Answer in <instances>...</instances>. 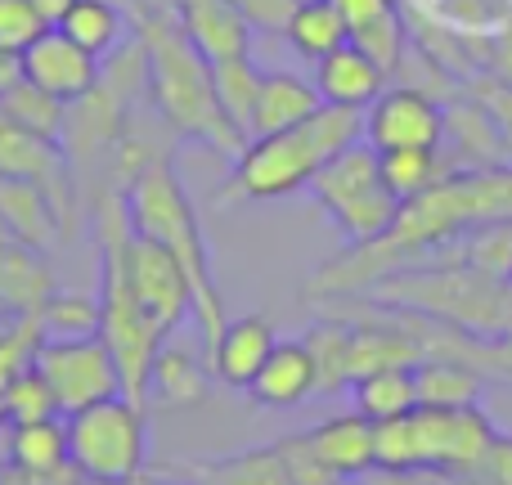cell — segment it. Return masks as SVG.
I'll return each instance as SVG.
<instances>
[{"label":"cell","mask_w":512,"mask_h":485,"mask_svg":"<svg viewBox=\"0 0 512 485\" xmlns=\"http://www.w3.org/2000/svg\"><path fill=\"white\" fill-rule=\"evenodd\" d=\"M306 189L346 243L382 239L400 212V198L382 176V153L369 140H355L351 149L333 153Z\"/></svg>","instance_id":"obj_5"},{"label":"cell","mask_w":512,"mask_h":485,"mask_svg":"<svg viewBox=\"0 0 512 485\" xmlns=\"http://www.w3.org/2000/svg\"><path fill=\"white\" fill-rule=\"evenodd\" d=\"M23 68H27V81H36L41 90L59 95L63 104L86 99L90 90L104 81V59L90 54L86 45H77L68 32H59V27H45V32L27 45Z\"/></svg>","instance_id":"obj_11"},{"label":"cell","mask_w":512,"mask_h":485,"mask_svg":"<svg viewBox=\"0 0 512 485\" xmlns=\"http://www.w3.org/2000/svg\"><path fill=\"white\" fill-rule=\"evenodd\" d=\"M189 485H198V481H189Z\"/></svg>","instance_id":"obj_47"},{"label":"cell","mask_w":512,"mask_h":485,"mask_svg":"<svg viewBox=\"0 0 512 485\" xmlns=\"http://www.w3.org/2000/svg\"><path fill=\"white\" fill-rule=\"evenodd\" d=\"M310 346V360H315V396H337L342 387H351L355 373H351V319L342 315H324L310 324L306 333Z\"/></svg>","instance_id":"obj_25"},{"label":"cell","mask_w":512,"mask_h":485,"mask_svg":"<svg viewBox=\"0 0 512 485\" xmlns=\"http://www.w3.org/2000/svg\"><path fill=\"white\" fill-rule=\"evenodd\" d=\"M391 86L387 68H382L373 54H364L355 41L337 45L333 54L315 59V90L324 104H337V108H369L382 90Z\"/></svg>","instance_id":"obj_14"},{"label":"cell","mask_w":512,"mask_h":485,"mask_svg":"<svg viewBox=\"0 0 512 485\" xmlns=\"http://www.w3.org/2000/svg\"><path fill=\"white\" fill-rule=\"evenodd\" d=\"M45 32L32 0H0V50H27Z\"/></svg>","instance_id":"obj_38"},{"label":"cell","mask_w":512,"mask_h":485,"mask_svg":"<svg viewBox=\"0 0 512 485\" xmlns=\"http://www.w3.org/2000/svg\"><path fill=\"white\" fill-rule=\"evenodd\" d=\"M0 319H5V306H0Z\"/></svg>","instance_id":"obj_46"},{"label":"cell","mask_w":512,"mask_h":485,"mask_svg":"<svg viewBox=\"0 0 512 485\" xmlns=\"http://www.w3.org/2000/svg\"><path fill=\"white\" fill-rule=\"evenodd\" d=\"M5 459L9 468L50 477V472L72 468L68 459V423L63 418H41V423H5Z\"/></svg>","instance_id":"obj_20"},{"label":"cell","mask_w":512,"mask_h":485,"mask_svg":"<svg viewBox=\"0 0 512 485\" xmlns=\"http://www.w3.org/2000/svg\"><path fill=\"white\" fill-rule=\"evenodd\" d=\"M274 342H279L274 324H270L265 315H256V310L225 319L221 337L207 346V351H212V373H216V382H225V387H234V391H248L252 378L261 373V364L270 360Z\"/></svg>","instance_id":"obj_13"},{"label":"cell","mask_w":512,"mask_h":485,"mask_svg":"<svg viewBox=\"0 0 512 485\" xmlns=\"http://www.w3.org/2000/svg\"><path fill=\"white\" fill-rule=\"evenodd\" d=\"M472 90H477V104L490 113V122L499 126V135H504V149H508V158H512V81H499V77H490V72H477L472 77Z\"/></svg>","instance_id":"obj_39"},{"label":"cell","mask_w":512,"mask_h":485,"mask_svg":"<svg viewBox=\"0 0 512 485\" xmlns=\"http://www.w3.org/2000/svg\"><path fill=\"white\" fill-rule=\"evenodd\" d=\"M126 279H131L140 306L149 310V319L162 333H176L185 324V315H194V283H189L185 265L167 252L162 243L144 239V234H126Z\"/></svg>","instance_id":"obj_9"},{"label":"cell","mask_w":512,"mask_h":485,"mask_svg":"<svg viewBox=\"0 0 512 485\" xmlns=\"http://www.w3.org/2000/svg\"><path fill=\"white\" fill-rule=\"evenodd\" d=\"M32 9L41 14V23H45V27H59V23H63V14L72 9V0H32Z\"/></svg>","instance_id":"obj_44"},{"label":"cell","mask_w":512,"mask_h":485,"mask_svg":"<svg viewBox=\"0 0 512 485\" xmlns=\"http://www.w3.org/2000/svg\"><path fill=\"white\" fill-rule=\"evenodd\" d=\"M32 369L50 382L54 400L63 414L95 405L108 396H126L122 369H117L113 346L104 342V333L95 337H41L32 355Z\"/></svg>","instance_id":"obj_7"},{"label":"cell","mask_w":512,"mask_h":485,"mask_svg":"<svg viewBox=\"0 0 512 485\" xmlns=\"http://www.w3.org/2000/svg\"><path fill=\"white\" fill-rule=\"evenodd\" d=\"M59 400H54L50 382L27 364L0 396V423H41V418H59Z\"/></svg>","instance_id":"obj_34"},{"label":"cell","mask_w":512,"mask_h":485,"mask_svg":"<svg viewBox=\"0 0 512 485\" xmlns=\"http://www.w3.org/2000/svg\"><path fill=\"white\" fill-rule=\"evenodd\" d=\"M355 140H364V113L360 108H337L319 104V113H310L306 122L288 126V131L252 135L239 149V158L230 162V180L216 189V203H274L288 198L297 189H306L315 180V171L324 167L333 153L351 149Z\"/></svg>","instance_id":"obj_2"},{"label":"cell","mask_w":512,"mask_h":485,"mask_svg":"<svg viewBox=\"0 0 512 485\" xmlns=\"http://www.w3.org/2000/svg\"><path fill=\"white\" fill-rule=\"evenodd\" d=\"M131 27H135V18L126 14L122 5H113V0H72L59 32H68L72 41L86 45L99 59H113V54L131 41Z\"/></svg>","instance_id":"obj_24"},{"label":"cell","mask_w":512,"mask_h":485,"mask_svg":"<svg viewBox=\"0 0 512 485\" xmlns=\"http://www.w3.org/2000/svg\"><path fill=\"white\" fill-rule=\"evenodd\" d=\"M0 221H5L9 239L32 243L41 252L59 247L63 239V203L36 180L0 176Z\"/></svg>","instance_id":"obj_16"},{"label":"cell","mask_w":512,"mask_h":485,"mask_svg":"<svg viewBox=\"0 0 512 485\" xmlns=\"http://www.w3.org/2000/svg\"><path fill=\"white\" fill-rule=\"evenodd\" d=\"M360 301L418 310V315L441 319L468 337L512 333V283L490 279L472 265H409V270H396L373 288H364Z\"/></svg>","instance_id":"obj_4"},{"label":"cell","mask_w":512,"mask_h":485,"mask_svg":"<svg viewBox=\"0 0 512 485\" xmlns=\"http://www.w3.org/2000/svg\"><path fill=\"white\" fill-rule=\"evenodd\" d=\"M171 14L185 27V36L212 63L252 54V23L239 14L234 0H171Z\"/></svg>","instance_id":"obj_15"},{"label":"cell","mask_w":512,"mask_h":485,"mask_svg":"<svg viewBox=\"0 0 512 485\" xmlns=\"http://www.w3.org/2000/svg\"><path fill=\"white\" fill-rule=\"evenodd\" d=\"M333 5H337V14L346 18V27H351V32H360V27H369V23H378V18L396 14L400 0H333Z\"/></svg>","instance_id":"obj_42"},{"label":"cell","mask_w":512,"mask_h":485,"mask_svg":"<svg viewBox=\"0 0 512 485\" xmlns=\"http://www.w3.org/2000/svg\"><path fill=\"white\" fill-rule=\"evenodd\" d=\"M342 485H364V477H355V481H342Z\"/></svg>","instance_id":"obj_45"},{"label":"cell","mask_w":512,"mask_h":485,"mask_svg":"<svg viewBox=\"0 0 512 485\" xmlns=\"http://www.w3.org/2000/svg\"><path fill=\"white\" fill-rule=\"evenodd\" d=\"M274 450H279L292 485H342V477L319 459V450L310 445L306 432H292V436H283V441H274Z\"/></svg>","instance_id":"obj_36"},{"label":"cell","mask_w":512,"mask_h":485,"mask_svg":"<svg viewBox=\"0 0 512 485\" xmlns=\"http://www.w3.org/2000/svg\"><path fill=\"white\" fill-rule=\"evenodd\" d=\"M450 485H512V436L499 432L490 454L472 468H459V472H445Z\"/></svg>","instance_id":"obj_37"},{"label":"cell","mask_w":512,"mask_h":485,"mask_svg":"<svg viewBox=\"0 0 512 485\" xmlns=\"http://www.w3.org/2000/svg\"><path fill=\"white\" fill-rule=\"evenodd\" d=\"M310 445L319 450V459L337 472L342 481H355L364 472H373V418H364L360 409L342 418L310 427Z\"/></svg>","instance_id":"obj_19"},{"label":"cell","mask_w":512,"mask_h":485,"mask_svg":"<svg viewBox=\"0 0 512 485\" xmlns=\"http://www.w3.org/2000/svg\"><path fill=\"white\" fill-rule=\"evenodd\" d=\"M185 477H194L198 485H292L288 468H283V459H279L274 445L239 450V454H225V459L189 463Z\"/></svg>","instance_id":"obj_26"},{"label":"cell","mask_w":512,"mask_h":485,"mask_svg":"<svg viewBox=\"0 0 512 485\" xmlns=\"http://www.w3.org/2000/svg\"><path fill=\"white\" fill-rule=\"evenodd\" d=\"M126 216H131L135 234L162 243L185 265L189 283H194V319L203 328L207 346H212L230 315H225L221 292H216V279H212V252H207V239H203V221H198L194 203H189L167 153L149 158L126 180Z\"/></svg>","instance_id":"obj_3"},{"label":"cell","mask_w":512,"mask_h":485,"mask_svg":"<svg viewBox=\"0 0 512 485\" xmlns=\"http://www.w3.org/2000/svg\"><path fill=\"white\" fill-rule=\"evenodd\" d=\"M68 108L72 104H63L59 95L41 90L36 81H18V86L0 99V113H5L9 122L27 126V131H36V135H50V140H63V131H68Z\"/></svg>","instance_id":"obj_32"},{"label":"cell","mask_w":512,"mask_h":485,"mask_svg":"<svg viewBox=\"0 0 512 485\" xmlns=\"http://www.w3.org/2000/svg\"><path fill=\"white\" fill-rule=\"evenodd\" d=\"M418 382V405L432 409H468L481 405V387L486 373L472 369L468 360H450V355H427L423 364H414Z\"/></svg>","instance_id":"obj_23"},{"label":"cell","mask_w":512,"mask_h":485,"mask_svg":"<svg viewBox=\"0 0 512 485\" xmlns=\"http://www.w3.org/2000/svg\"><path fill=\"white\" fill-rule=\"evenodd\" d=\"M18 81H27L23 50H0V99H5L9 90L18 86Z\"/></svg>","instance_id":"obj_43"},{"label":"cell","mask_w":512,"mask_h":485,"mask_svg":"<svg viewBox=\"0 0 512 485\" xmlns=\"http://www.w3.org/2000/svg\"><path fill=\"white\" fill-rule=\"evenodd\" d=\"M0 176L36 180V185H45L54 198H63V189L72 185V158H68V149H63V140L36 135L0 113Z\"/></svg>","instance_id":"obj_12"},{"label":"cell","mask_w":512,"mask_h":485,"mask_svg":"<svg viewBox=\"0 0 512 485\" xmlns=\"http://www.w3.org/2000/svg\"><path fill=\"white\" fill-rule=\"evenodd\" d=\"M499 427L486 418L481 405L468 409H432L418 405L409 414V445H414V468L459 472L490 454Z\"/></svg>","instance_id":"obj_8"},{"label":"cell","mask_w":512,"mask_h":485,"mask_svg":"<svg viewBox=\"0 0 512 485\" xmlns=\"http://www.w3.org/2000/svg\"><path fill=\"white\" fill-rule=\"evenodd\" d=\"M364 140L378 153L441 149L445 144V104L423 86H387L364 108Z\"/></svg>","instance_id":"obj_10"},{"label":"cell","mask_w":512,"mask_h":485,"mask_svg":"<svg viewBox=\"0 0 512 485\" xmlns=\"http://www.w3.org/2000/svg\"><path fill=\"white\" fill-rule=\"evenodd\" d=\"M450 158L445 149H387L382 153V176H387L391 194L405 203V198L427 194L432 185H441L450 176Z\"/></svg>","instance_id":"obj_31"},{"label":"cell","mask_w":512,"mask_h":485,"mask_svg":"<svg viewBox=\"0 0 512 485\" xmlns=\"http://www.w3.org/2000/svg\"><path fill=\"white\" fill-rule=\"evenodd\" d=\"M54 292V274L45 252L32 243L0 239V306L5 315H36Z\"/></svg>","instance_id":"obj_18"},{"label":"cell","mask_w":512,"mask_h":485,"mask_svg":"<svg viewBox=\"0 0 512 485\" xmlns=\"http://www.w3.org/2000/svg\"><path fill=\"white\" fill-rule=\"evenodd\" d=\"M239 14L252 23V32H283L297 9V0H234Z\"/></svg>","instance_id":"obj_40"},{"label":"cell","mask_w":512,"mask_h":485,"mask_svg":"<svg viewBox=\"0 0 512 485\" xmlns=\"http://www.w3.org/2000/svg\"><path fill=\"white\" fill-rule=\"evenodd\" d=\"M36 328H41V337H95L104 328V306L86 292L54 288L50 301L36 310Z\"/></svg>","instance_id":"obj_33"},{"label":"cell","mask_w":512,"mask_h":485,"mask_svg":"<svg viewBox=\"0 0 512 485\" xmlns=\"http://www.w3.org/2000/svg\"><path fill=\"white\" fill-rule=\"evenodd\" d=\"M364 485H450V477L441 468H373Z\"/></svg>","instance_id":"obj_41"},{"label":"cell","mask_w":512,"mask_h":485,"mask_svg":"<svg viewBox=\"0 0 512 485\" xmlns=\"http://www.w3.org/2000/svg\"><path fill=\"white\" fill-rule=\"evenodd\" d=\"M319 90L315 81L297 77V72H261V95H256V126L252 135H270V131H288V126L306 122L310 113H319Z\"/></svg>","instance_id":"obj_21"},{"label":"cell","mask_w":512,"mask_h":485,"mask_svg":"<svg viewBox=\"0 0 512 485\" xmlns=\"http://www.w3.org/2000/svg\"><path fill=\"white\" fill-rule=\"evenodd\" d=\"M283 36H288V45L301 54V59L315 63V59H324V54H333L337 45L351 41V27H346V18L337 14L333 0H297Z\"/></svg>","instance_id":"obj_27"},{"label":"cell","mask_w":512,"mask_h":485,"mask_svg":"<svg viewBox=\"0 0 512 485\" xmlns=\"http://www.w3.org/2000/svg\"><path fill=\"white\" fill-rule=\"evenodd\" d=\"M63 423H68V459L86 481L126 485L149 463V423L140 400L108 396L77 414H63Z\"/></svg>","instance_id":"obj_6"},{"label":"cell","mask_w":512,"mask_h":485,"mask_svg":"<svg viewBox=\"0 0 512 485\" xmlns=\"http://www.w3.org/2000/svg\"><path fill=\"white\" fill-rule=\"evenodd\" d=\"M212 378L216 373L207 369L194 351L162 342L158 355H153V369H149V391L171 409H194L212 396Z\"/></svg>","instance_id":"obj_22"},{"label":"cell","mask_w":512,"mask_h":485,"mask_svg":"<svg viewBox=\"0 0 512 485\" xmlns=\"http://www.w3.org/2000/svg\"><path fill=\"white\" fill-rule=\"evenodd\" d=\"M212 81L216 95H221V108L234 126H239L243 140H252L256 126V95H261V68L252 63V54H239V59H221L212 63Z\"/></svg>","instance_id":"obj_30"},{"label":"cell","mask_w":512,"mask_h":485,"mask_svg":"<svg viewBox=\"0 0 512 485\" xmlns=\"http://www.w3.org/2000/svg\"><path fill=\"white\" fill-rule=\"evenodd\" d=\"M135 32H140L144 59H149L144 90H149V104L158 108V117L171 126V135L176 140H198L234 162L248 140L225 117L212 81V59L189 41L171 9H144Z\"/></svg>","instance_id":"obj_1"},{"label":"cell","mask_w":512,"mask_h":485,"mask_svg":"<svg viewBox=\"0 0 512 485\" xmlns=\"http://www.w3.org/2000/svg\"><path fill=\"white\" fill-rule=\"evenodd\" d=\"M355 409L373 423H387V418H400L409 409H418V382L414 369H373L364 378L351 382Z\"/></svg>","instance_id":"obj_28"},{"label":"cell","mask_w":512,"mask_h":485,"mask_svg":"<svg viewBox=\"0 0 512 485\" xmlns=\"http://www.w3.org/2000/svg\"><path fill=\"white\" fill-rule=\"evenodd\" d=\"M315 387L319 378H315V360H310L306 337H279L270 360L252 378L248 396L265 409H297L315 396Z\"/></svg>","instance_id":"obj_17"},{"label":"cell","mask_w":512,"mask_h":485,"mask_svg":"<svg viewBox=\"0 0 512 485\" xmlns=\"http://www.w3.org/2000/svg\"><path fill=\"white\" fill-rule=\"evenodd\" d=\"M36 346H41L36 315H9V324H0V396H5L9 382L32 364Z\"/></svg>","instance_id":"obj_35"},{"label":"cell","mask_w":512,"mask_h":485,"mask_svg":"<svg viewBox=\"0 0 512 485\" xmlns=\"http://www.w3.org/2000/svg\"><path fill=\"white\" fill-rule=\"evenodd\" d=\"M454 265L490 274V279L512 283V216L504 221H481L454 239Z\"/></svg>","instance_id":"obj_29"}]
</instances>
